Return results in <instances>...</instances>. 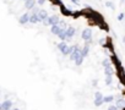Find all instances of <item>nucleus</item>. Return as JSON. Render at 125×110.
Instances as JSON below:
<instances>
[{"instance_id": "nucleus-6", "label": "nucleus", "mask_w": 125, "mask_h": 110, "mask_svg": "<svg viewBox=\"0 0 125 110\" xmlns=\"http://www.w3.org/2000/svg\"><path fill=\"white\" fill-rule=\"evenodd\" d=\"M112 99H113V98H112V97H107V98H104V99H103V100H104V101H110V100H112Z\"/></svg>"}, {"instance_id": "nucleus-3", "label": "nucleus", "mask_w": 125, "mask_h": 110, "mask_svg": "<svg viewBox=\"0 0 125 110\" xmlns=\"http://www.w3.org/2000/svg\"><path fill=\"white\" fill-rule=\"evenodd\" d=\"M96 97H97L96 105H101V100H102V97H101V94H99V93H97V94H96Z\"/></svg>"}, {"instance_id": "nucleus-2", "label": "nucleus", "mask_w": 125, "mask_h": 110, "mask_svg": "<svg viewBox=\"0 0 125 110\" xmlns=\"http://www.w3.org/2000/svg\"><path fill=\"white\" fill-rule=\"evenodd\" d=\"M11 108V103L10 101H5L4 105H3V110H9Z\"/></svg>"}, {"instance_id": "nucleus-4", "label": "nucleus", "mask_w": 125, "mask_h": 110, "mask_svg": "<svg viewBox=\"0 0 125 110\" xmlns=\"http://www.w3.org/2000/svg\"><path fill=\"white\" fill-rule=\"evenodd\" d=\"M33 5V0H28V1H26V6L27 8H32Z\"/></svg>"}, {"instance_id": "nucleus-7", "label": "nucleus", "mask_w": 125, "mask_h": 110, "mask_svg": "<svg viewBox=\"0 0 125 110\" xmlns=\"http://www.w3.org/2000/svg\"><path fill=\"white\" fill-rule=\"evenodd\" d=\"M109 110H116V108H115V106H114V105H112V106H110V108H109Z\"/></svg>"}, {"instance_id": "nucleus-1", "label": "nucleus", "mask_w": 125, "mask_h": 110, "mask_svg": "<svg viewBox=\"0 0 125 110\" xmlns=\"http://www.w3.org/2000/svg\"><path fill=\"white\" fill-rule=\"evenodd\" d=\"M82 38L86 39V40H90V39H91V31H90V29L83 31V33H82Z\"/></svg>"}, {"instance_id": "nucleus-5", "label": "nucleus", "mask_w": 125, "mask_h": 110, "mask_svg": "<svg viewBox=\"0 0 125 110\" xmlns=\"http://www.w3.org/2000/svg\"><path fill=\"white\" fill-rule=\"evenodd\" d=\"M21 22H26V21H28V15H23V17L20 20Z\"/></svg>"}]
</instances>
